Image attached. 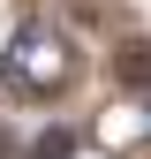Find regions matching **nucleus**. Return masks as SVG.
Wrapping results in <instances>:
<instances>
[{
  "label": "nucleus",
  "mask_w": 151,
  "mask_h": 159,
  "mask_svg": "<svg viewBox=\"0 0 151 159\" xmlns=\"http://www.w3.org/2000/svg\"><path fill=\"white\" fill-rule=\"evenodd\" d=\"M0 76H8V91H23V98H61L76 84V46L53 23H15L8 53H0Z\"/></svg>",
  "instance_id": "obj_1"
},
{
  "label": "nucleus",
  "mask_w": 151,
  "mask_h": 159,
  "mask_svg": "<svg viewBox=\"0 0 151 159\" xmlns=\"http://www.w3.org/2000/svg\"><path fill=\"white\" fill-rule=\"evenodd\" d=\"M30 152H38V159H61V152H68V129H45V136H38Z\"/></svg>",
  "instance_id": "obj_2"
},
{
  "label": "nucleus",
  "mask_w": 151,
  "mask_h": 159,
  "mask_svg": "<svg viewBox=\"0 0 151 159\" xmlns=\"http://www.w3.org/2000/svg\"><path fill=\"white\" fill-rule=\"evenodd\" d=\"M121 68H128V84H151V46H136V53H128Z\"/></svg>",
  "instance_id": "obj_3"
}]
</instances>
